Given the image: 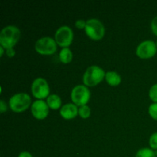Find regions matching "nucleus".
<instances>
[{"instance_id": "1", "label": "nucleus", "mask_w": 157, "mask_h": 157, "mask_svg": "<svg viewBox=\"0 0 157 157\" xmlns=\"http://www.w3.org/2000/svg\"><path fill=\"white\" fill-rule=\"evenodd\" d=\"M21 32L16 26L8 25L0 32V44L5 49L13 48L19 40Z\"/></svg>"}, {"instance_id": "2", "label": "nucleus", "mask_w": 157, "mask_h": 157, "mask_svg": "<svg viewBox=\"0 0 157 157\" xmlns=\"http://www.w3.org/2000/svg\"><path fill=\"white\" fill-rule=\"evenodd\" d=\"M106 73L104 69L97 65L90 66L83 76V82L87 87H94L103 81Z\"/></svg>"}, {"instance_id": "3", "label": "nucleus", "mask_w": 157, "mask_h": 157, "mask_svg": "<svg viewBox=\"0 0 157 157\" xmlns=\"http://www.w3.org/2000/svg\"><path fill=\"white\" fill-rule=\"evenodd\" d=\"M85 33L90 39L99 41L105 35V28L101 21L97 18H90L87 21L84 29Z\"/></svg>"}, {"instance_id": "4", "label": "nucleus", "mask_w": 157, "mask_h": 157, "mask_svg": "<svg viewBox=\"0 0 157 157\" xmlns=\"http://www.w3.org/2000/svg\"><path fill=\"white\" fill-rule=\"evenodd\" d=\"M30 96L25 93H18L11 97L9 99V107L15 113H21L27 110L31 105Z\"/></svg>"}, {"instance_id": "5", "label": "nucleus", "mask_w": 157, "mask_h": 157, "mask_svg": "<svg viewBox=\"0 0 157 157\" xmlns=\"http://www.w3.org/2000/svg\"><path fill=\"white\" fill-rule=\"evenodd\" d=\"M90 98V92L87 86L77 85L72 89L71 98L73 104L77 106H84L88 103Z\"/></svg>"}, {"instance_id": "6", "label": "nucleus", "mask_w": 157, "mask_h": 157, "mask_svg": "<svg viewBox=\"0 0 157 157\" xmlns=\"http://www.w3.org/2000/svg\"><path fill=\"white\" fill-rule=\"evenodd\" d=\"M35 49L40 55H53L57 50V43L52 38L43 37L35 42Z\"/></svg>"}, {"instance_id": "7", "label": "nucleus", "mask_w": 157, "mask_h": 157, "mask_svg": "<svg viewBox=\"0 0 157 157\" xmlns=\"http://www.w3.org/2000/svg\"><path fill=\"white\" fill-rule=\"evenodd\" d=\"M74 38L73 31L68 26H61L55 34V40L60 47L68 48L71 44Z\"/></svg>"}, {"instance_id": "8", "label": "nucleus", "mask_w": 157, "mask_h": 157, "mask_svg": "<svg viewBox=\"0 0 157 157\" xmlns=\"http://www.w3.org/2000/svg\"><path fill=\"white\" fill-rule=\"evenodd\" d=\"M32 93L38 100L48 98L50 93V87L47 81L43 78H38L34 80L32 84Z\"/></svg>"}, {"instance_id": "9", "label": "nucleus", "mask_w": 157, "mask_h": 157, "mask_svg": "<svg viewBox=\"0 0 157 157\" xmlns=\"http://www.w3.org/2000/svg\"><path fill=\"white\" fill-rule=\"evenodd\" d=\"M157 47L156 43L151 40H147L141 42L137 46L136 54L142 59H148L153 58L156 53Z\"/></svg>"}, {"instance_id": "10", "label": "nucleus", "mask_w": 157, "mask_h": 157, "mask_svg": "<svg viewBox=\"0 0 157 157\" xmlns=\"http://www.w3.org/2000/svg\"><path fill=\"white\" fill-rule=\"evenodd\" d=\"M31 111L35 118L38 120H44L49 113V107L43 100H37L31 107Z\"/></svg>"}, {"instance_id": "11", "label": "nucleus", "mask_w": 157, "mask_h": 157, "mask_svg": "<svg viewBox=\"0 0 157 157\" xmlns=\"http://www.w3.org/2000/svg\"><path fill=\"white\" fill-rule=\"evenodd\" d=\"M60 114L64 119L71 120L76 117L78 114V109L75 104H66L61 107Z\"/></svg>"}, {"instance_id": "12", "label": "nucleus", "mask_w": 157, "mask_h": 157, "mask_svg": "<svg viewBox=\"0 0 157 157\" xmlns=\"http://www.w3.org/2000/svg\"><path fill=\"white\" fill-rule=\"evenodd\" d=\"M105 79L107 84L113 87L118 86L121 83V77L117 72L108 71L106 73Z\"/></svg>"}, {"instance_id": "13", "label": "nucleus", "mask_w": 157, "mask_h": 157, "mask_svg": "<svg viewBox=\"0 0 157 157\" xmlns=\"http://www.w3.org/2000/svg\"><path fill=\"white\" fill-rule=\"evenodd\" d=\"M47 104L49 108L52 110H58L61 107V99L58 95L51 94L47 98Z\"/></svg>"}, {"instance_id": "14", "label": "nucleus", "mask_w": 157, "mask_h": 157, "mask_svg": "<svg viewBox=\"0 0 157 157\" xmlns=\"http://www.w3.org/2000/svg\"><path fill=\"white\" fill-rule=\"evenodd\" d=\"M59 59L63 64H69L73 59V54L68 48H64L59 53Z\"/></svg>"}, {"instance_id": "15", "label": "nucleus", "mask_w": 157, "mask_h": 157, "mask_svg": "<svg viewBox=\"0 0 157 157\" xmlns=\"http://www.w3.org/2000/svg\"><path fill=\"white\" fill-rule=\"evenodd\" d=\"M135 157H156V156L152 149L143 148L138 150Z\"/></svg>"}, {"instance_id": "16", "label": "nucleus", "mask_w": 157, "mask_h": 157, "mask_svg": "<svg viewBox=\"0 0 157 157\" xmlns=\"http://www.w3.org/2000/svg\"><path fill=\"white\" fill-rule=\"evenodd\" d=\"M90 113H91V110L87 105L81 106L78 109V114L83 119H87L88 117H90Z\"/></svg>"}, {"instance_id": "17", "label": "nucleus", "mask_w": 157, "mask_h": 157, "mask_svg": "<svg viewBox=\"0 0 157 157\" xmlns=\"http://www.w3.org/2000/svg\"><path fill=\"white\" fill-rule=\"evenodd\" d=\"M149 96L152 101L157 103V84L152 86L149 91Z\"/></svg>"}, {"instance_id": "18", "label": "nucleus", "mask_w": 157, "mask_h": 157, "mask_svg": "<svg viewBox=\"0 0 157 157\" xmlns=\"http://www.w3.org/2000/svg\"><path fill=\"white\" fill-rule=\"evenodd\" d=\"M149 114L153 119L157 121V103H153L149 107Z\"/></svg>"}, {"instance_id": "19", "label": "nucleus", "mask_w": 157, "mask_h": 157, "mask_svg": "<svg viewBox=\"0 0 157 157\" xmlns=\"http://www.w3.org/2000/svg\"><path fill=\"white\" fill-rule=\"evenodd\" d=\"M150 147L152 150H157V132L153 133L150 137V141H149Z\"/></svg>"}, {"instance_id": "20", "label": "nucleus", "mask_w": 157, "mask_h": 157, "mask_svg": "<svg viewBox=\"0 0 157 157\" xmlns=\"http://www.w3.org/2000/svg\"><path fill=\"white\" fill-rule=\"evenodd\" d=\"M86 23H87V21H84V20L78 19L77 20L76 22H75V26H76V28H78V29H85Z\"/></svg>"}, {"instance_id": "21", "label": "nucleus", "mask_w": 157, "mask_h": 157, "mask_svg": "<svg viewBox=\"0 0 157 157\" xmlns=\"http://www.w3.org/2000/svg\"><path fill=\"white\" fill-rule=\"evenodd\" d=\"M151 30L153 33L157 36V16L155 17L151 21Z\"/></svg>"}, {"instance_id": "22", "label": "nucleus", "mask_w": 157, "mask_h": 157, "mask_svg": "<svg viewBox=\"0 0 157 157\" xmlns=\"http://www.w3.org/2000/svg\"><path fill=\"white\" fill-rule=\"evenodd\" d=\"M7 110V106H6V104L5 103L4 101L1 100L0 101V112L1 113H4Z\"/></svg>"}, {"instance_id": "23", "label": "nucleus", "mask_w": 157, "mask_h": 157, "mask_svg": "<svg viewBox=\"0 0 157 157\" xmlns=\"http://www.w3.org/2000/svg\"><path fill=\"white\" fill-rule=\"evenodd\" d=\"M6 55H7V56L9 57V58H13L15 55V51L14 50L13 48L6 49Z\"/></svg>"}, {"instance_id": "24", "label": "nucleus", "mask_w": 157, "mask_h": 157, "mask_svg": "<svg viewBox=\"0 0 157 157\" xmlns=\"http://www.w3.org/2000/svg\"><path fill=\"white\" fill-rule=\"evenodd\" d=\"M18 157H32V156L29 152L24 151V152H21V153L18 155Z\"/></svg>"}, {"instance_id": "25", "label": "nucleus", "mask_w": 157, "mask_h": 157, "mask_svg": "<svg viewBox=\"0 0 157 157\" xmlns=\"http://www.w3.org/2000/svg\"><path fill=\"white\" fill-rule=\"evenodd\" d=\"M4 48L2 47V46H0V56L2 57L3 54H4Z\"/></svg>"}, {"instance_id": "26", "label": "nucleus", "mask_w": 157, "mask_h": 157, "mask_svg": "<svg viewBox=\"0 0 157 157\" xmlns=\"http://www.w3.org/2000/svg\"><path fill=\"white\" fill-rule=\"evenodd\" d=\"M154 152H155V154H156V156H157V150H155Z\"/></svg>"}, {"instance_id": "27", "label": "nucleus", "mask_w": 157, "mask_h": 157, "mask_svg": "<svg viewBox=\"0 0 157 157\" xmlns=\"http://www.w3.org/2000/svg\"><path fill=\"white\" fill-rule=\"evenodd\" d=\"M156 47H157V41H156Z\"/></svg>"}]
</instances>
